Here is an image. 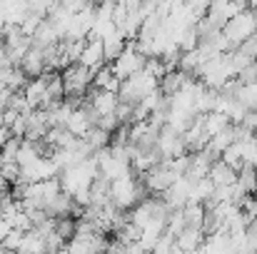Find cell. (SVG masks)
Wrapping results in <instances>:
<instances>
[{
	"label": "cell",
	"instance_id": "6da1fadb",
	"mask_svg": "<svg viewBox=\"0 0 257 254\" xmlns=\"http://www.w3.org/2000/svg\"><path fill=\"white\" fill-rule=\"evenodd\" d=\"M107 197H110V202H112L117 209L127 212V209L135 207L143 197H148V192H145V184H143L140 174L130 172V174H122V177H117V179L110 182Z\"/></svg>",
	"mask_w": 257,
	"mask_h": 254
},
{
	"label": "cell",
	"instance_id": "7a4b0ae2",
	"mask_svg": "<svg viewBox=\"0 0 257 254\" xmlns=\"http://www.w3.org/2000/svg\"><path fill=\"white\" fill-rule=\"evenodd\" d=\"M158 87H160V80H158L153 73H148V70L143 68V70L133 73L130 78L120 80V87H117V97H120V102L138 105L143 97H148V95H150V92H155Z\"/></svg>",
	"mask_w": 257,
	"mask_h": 254
},
{
	"label": "cell",
	"instance_id": "3957f363",
	"mask_svg": "<svg viewBox=\"0 0 257 254\" xmlns=\"http://www.w3.org/2000/svg\"><path fill=\"white\" fill-rule=\"evenodd\" d=\"M257 30V10L252 8H242V10H237L225 25H222V35L227 38V43L232 45V48H237V45H242L245 40H250L252 35H255Z\"/></svg>",
	"mask_w": 257,
	"mask_h": 254
},
{
	"label": "cell",
	"instance_id": "277c9868",
	"mask_svg": "<svg viewBox=\"0 0 257 254\" xmlns=\"http://www.w3.org/2000/svg\"><path fill=\"white\" fill-rule=\"evenodd\" d=\"M60 78L65 87V97H85L87 90L92 87V70L80 63H70L68 68H63Z\"/></svg>",
	"mask_w": 257,
	"mask_h": 254
},
{
	"label": "cell",
	"instance_id": "5b68a950",
	"mask_svg": "<svg viewBox=\"0 0 257 254\" xmlns=\"http://www.w3.org/2000/svg\"><path fill=\"white\" fill-rule=\"evenodd\" d=\"M145 55L135 48V43L133 40H127V45L110 60V70L120 78V80H125V78H130L133 73H138V70H143L145 68Z\"/></svg>",
	"mask_w": 257,
	"mask_h": 254
},
{
	"label": "cell",
	"instance_id": "8992f818",
	"mask_svg": "<svg viewBox=\"0 0 257 254\" xmlns=\"http://www.w3.org/2000/svg\"><path fill=\"white\" fill-rule=\"evenodd\" d=\"M75 63H80V65L90 68L92 73H95L97 68H102V65L107 63V60H105V50H102V38L87 35L85 43H83V50H80V55H78Z\"/></svg>",
	"mask_w": 257,
	"mask_h": 254
},
{
	"label": "cell",
	"instance_id": "52a82bcc",
	"mask_svg": "<svg viewBox=\"0 0 257 254\" xmlns=\"http://www.w3.org/2000/svg\"><path fill=\"white\" fill-rule=\"evenodd\" d=\"M18 68H20L28 78H38V75H43V73L48 70V65H45V48H38V45L30 43V48H28L25 55L20 58Z\"/></svg>",
	"mask_w": 257,
	"mask_h": 254
},
{
	"label": "cell",
	"instance_id": "ba28073f",
	"mask_svg": "<svg viewBox=\"0 0 257 254\" xmlns=\"http://www.w3.org/2000/svg\"><path fill=\"white\" fill-rule=\"evenodd\" d=\"M207 177L212 179V184H215V187H217V184H232V182H235V177H237V169L232 167V165H227L225 160L215 157V160L210 162Z\"/></svg>",
	"mask_w": 257,
	"mask_h": 254
},
{
	"label": "cell",
	"instance_id": "9c48e42d",
	"mask_svg": "<svg viewBox=\"0 0 257 254\" xmlns=\"http://www.w3.org/2000/svg\"><path fill=\"white\" fill-rule=\"evenodd\" d=\"M202 239H205V229H197V227H185L180 234H175V242H177V249L180 252H195L202 247Z\"/></svg>",
	"mask_w": 257,
	"mask_h": 254
},
{
	"label": "cell",
	"instance_id": "30bf717a",
	"mask_svg": "<svg viewBox=\"0 0 257 254\" xmlns=\"http://www.w3.org/2000/svg\"><path fill=\"white\" fill-rule=\"evenodd\" d=\"M127 45V38H125V33L120 30V28H112V30H107L105 35H102V50H105V60L110 63L122 48Z\"/></svg>",
	"mask_w": 257,
	"mask_h": 254
},
{
	"label": "cell",
	"instance_id": "8fae6325",
	"mask_svg": "<svg viewBox=\"0 0 257 254\" xmlns=\"http://www.w3.org/2000/svg\"><path fill=\"white\" fill-rule=\"evenodd\" d=\"M232 95H235L247 110H255L257 107V78L250 80V83H237V80H235Z\"/></svg>",
	"mask_w": 257,
	"mask_h": 254
},
{
	"label": "cell",
	"instance_id": "7c38bea8",
	"mask_svg": "<svg viewBox=\"0 0 257 254\" xmlns=\"http://www.w3.org/2000/svg\"><path fill=\"white\" fill-rule=\"evenodd\" d=\"M92 87H97V90H112V92H117V87H120V78L110 70V65L105 63L102 68H97L95 73H92Z\"/></svg>",
	"mask_w": 257,
	"mask_h": 254
},
{
	"label": "cell",
	"instance_id": "4fadbf2b",
	"mask_svg": "<svg viewBox=\"0 0 257 254\" xmlns=\"http://www.w3.org/2000/svg\"><path fill=\"white\" fill-rule=\"evenodd\" d=\"M235 184L242 194H255L257 192V167L250 165H242L237 169V177H235Z\"/></svg>",
	"mask_w": 257,
	"mask_h": 254
},
{
	"label": "cell",
	"instance_id": "5bb4252c",
	"mask_svg": "<svg viewBox=\"0 0 257 254\" xmlns=\"http://www.w3.org/2000/svg\"><path fill=\"white\" fill-rule=\"evenodd\" d=\"M190 75L187 73H182L180 68H175V70H168L163 78H160V90H163V95H172L175 90H180L185 80H187Z\"/></svg>",
	"mask_w": 257,
	"mask_h": 254
},
{
	"label": "cell",
	"instance_id": "9a60e30c",
	"mask_svg": "<svg viewBox=\"0 0 257 254\" xmlns=\"http://www.w3.org/2000/svg\"><path fill=\"white\" fill-rule=\"evenodd\" d=\"M55 234H60L65 242L75 234V217L73 214H63V217H55Z\"/></svg>",
	"mask_w": 257,
	"mask_h": 254
},
{
	"label": "cell",
	"instance_id": "2e32d148",
	"mask_svg": "<svg viewBox=\"0 0 257 254\" xmlns=\"http://www.w3.org/2000/svg\"><path fill=\"white\" fill-rule=\"evenodd\" d=\"M185 5H187L197 18H202V15H205V10H207V5H210V0H185Z\"/></svg>",
	"mask_w": 257,
	"mask_h": 254
},
{
	"label": "cell",
	"instance_id": "e0dca14e",
	"mask_svg": "<svg viewBox=\"0 0 257 254\" xmlns=\"http://www.w3.org/2000/svg\"><path fill=\"white\" fill-rule=\"evenodd\" d=\"M10 137H13V132H10V127H5V125H0V147H3V145H5V142H8Z\"/></svg>",
	"mask_w": 257,
	"mask_h": 254
},
{
	"label": "cell",
	"instance_id": "ac0fdd59",
	"mask_svg": "<svg viewBox=\"0 0 257 254\" xmlns=\"http://www.w3.org/2000/svg\"><path fill=\"white\" fill-rule=\"evenodd\" d=\"M245 5H247V8H252V10H257V0H245Z\"/></svg>",
	"mask_w": 257,
	"mask_h": 254
}]
</instances>
